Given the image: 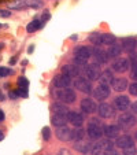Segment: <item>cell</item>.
Returning a JSON list of instances; mask_svg holds the SVG:
<instances>
[{
  "mask_svg": "<svg viewBox=\"0 0 137 155\" xmlns=\"http://www.w3.org/2000/svg\"><path fill=\"white\" fill-rule=\"evenodd\" d=\"M110 93H111V91H110V85H107V84H99V87L95 89V92H93V95H95V98L96 99H99V100H104V99H107L110 96Z\"/></svg>",
  "mask_w": 137,
  "mask_h": 155,
  "instance_id": "obj_7",
  "label": "cell"
},
{
  "mask_svg": "<svg viewBox=\"0 0 137 155\" xmlns=\"http://www.w3.org/2000/svg\"><path fill=\"white\" fill-rule=\"evenodd\" d=\"M86 132L84 129H81V126H75V129L71 131V139L75 140V141H80V140L84 139V136H85Z\"/></svg>",
  "mask_w": 137,
  "mask_h": 155,
  "instance_id": "obj_26",
  "label": "cell"
},
{
  "mask_svg": "<svg viewBox=\"0 0 137 155\" xmlns=\"http://www.w3.org/2000/svg\"><path fill=\"white\" fill-rule=\"evenodd\" d=\"M74 54H75V56L77 58H81V59H85V60H88L92 56V50L90 48H88V47H78V48H75V51H74Z\"/></svg>",
  "mask_w": 137,
  "mask_h": 155,
  "instance_id": "obj_18",
  "label": "cell"
},
{
  "mask_svg": "<svg viewBox=\"0 0 137 155\" xmlns=\"http://www.w3.org/2000/svg\"><path fill=\"white\" fill-rule=\"evenodd\" d=\"M8 96H10V99H12V100H15V99H18V96H19V93L16 91H10V93H8Z\"/></svg>",
  "mask_w": 137,
  "mask_h": 155,
  "instance_id": "obj_42",
  "label": "cell"
},
{
  "mask_svg": "<svg viewBox=\"0 0 137 155\" xmlns=\"http://www.w3.org/2000/svg\"><path fill=\"white\" fill-rule=\"evenodd\" d=\"M12 70L11 69H7V67H0V77H7L10 74H12Z\"/></svg>",
  "mask_w": 137,
  "mask_h": 155,
  "instance_id": "obj_37",
  "label": "cell"
},
{
  "mask_svg": "<svg viewBox=\"0 0 137 155\" xmlns=\"http://www.w3.org/2000/svg\"><path fill=\"white\" fill-rule=\"evenodd\" d=\"M136 139H137V133H136Z\"/></svg>",
  "mask_w": 137,
  "mask_h": 155,
  "instance_id": "obj_55",
  "label": "cell"
},
{
  "mask_svg": "<svg viewBox=\"0 0 137 155\" xmlns=\"http://www.w3.org/2000/svg\"><path fill=\"white\" fill-rule=\"evenodd\" d=\"M58 155H70V152L67 151V150H60Z\"/></svg>",
  "mask_w": 137,
  "mask_h": 155,
  "instance_id": "obj_46",
  "label": "cell"
},
{
  "mask_svg": "<svg viewBox=\"0 0 137 155\" xmlns=\"http://www.w3.org/2000/svg\"><path fill=\"white\" fill-rule=\"evenodd\" d=\"M56 96H58V99H60L63 103L66 104L74 103L75 100V92L73 89H70V88H60L56 92Z\"/></svg>",
  "mask_w": 137,
  "mask_h": 155,
  "instance_id": "obj_3",
  "label": "cell"
},
{
  "mask_svg": "<svg viewBox=\"0 0 137 155\" xmlns=\"http://www.w3.org/2000/svg\"><path fill=\"white\" fill-rule=\"evenodd\" d=\"M98 113H99V116L102 117V118H113V117L115 116V110H114V107L108 103L99 104Z\"/></svg>",
  "mask_w": 137,
  "mask_h": 155,
  "instance_id": "obj_6",
  "label": "cell"
},
{
  "mask_svg": "<svg viewBox=\"0 0 137 155\" xmlns=\"http://www.w3.org/2000/svg\"><path fill=\"white\" fill-rule=\"evenodd\" d=\"M67 121H69V116H63V114H54L51 118L52 125H55V126H58V128L65 126Z\"/></svg>",
  "mask_w": 137,
  "mask_h": 155,
  "instance_id": "obj_19",
  "label": "cell"
},
{
  "mask_svg": "<svg viewBox=\"0 0 137 155\" xmlns=\"http://www.w3.org/2000/svg\"><path fill=\"white\" fill-rule=\"evenodd\" d=\"M137 119L134 118V113H122L118 117V125L123 129H130L136 123Z\"/></svg>",
  "mask_w": 137,
  "mask_h": 155,
  "instance_id": "obj_2",
  "label": "cell"
},
{
  "mask_svg": "<svg viewBox=\"0 0 137 155\" xmlns=\"http://www.w3.org/2000/svg\"><path fill=\"white\" fill-rule=\"evenodd\" d=\"M132 113L137 114V102H134V103L132 104Z\"/></svg>",
  "mask_w": 137,
  "mask_h": 155,
  "instance_id": "obj_44",
  "label": "cell"
},
{
  "mask_svg": "<svg viewBox=\"0 0 137 155\" xmlns=\"http://www.w3.org/2000/svg\"><path fill=\"white\" fill-rule=\"evenodd\" d=\"M0 100H4V96L1 95V93H0Z\"/></svg>",
  "mask_w": 137,
  "mask_h": 155,
  "instance_id": "obj_52",
  "label": "cell"
},
{
  "mask_svg": "<svg viewBox=\"0 0 137 155\" xmlns=\"http://www.w3.org/2000/svg\"><path fill=\"white\" fill-rule=\"evenodd\" d=\"M114 43H115V37L113 34H110V33H102V41H100V44H103V45H111Z\"/></svg>",
  "mask_w": 137,
  "mask_h": 155,
  "instance_id": "obj_27",
  "label": "cell"
},
{
  "mask_svg": "<svg viewBox=\"0 0 137 155\" xmlns=\"http://www.w3.org/2000/svg\"><path fill=\"white\" fill-rule=\"evenodd\" d=\"M52 110L55 111V114H63V116H69V113H70L67 106L63 103H54L52 104Z\"/></svg>",
  "mask_w": 137,
  "mask_h": 155,
  "instance_id": "obj_22",
  "label": "cell"
},
{
  "mask_svg": "<svg viewBox=\"0 0 137 155\" xmlns=\"http://www.w3.org/2000/svg\"><path fill=\"white\" fill-rule=\"evenodd\" d=\"M121 45H122V50H123V51L130 54V52H133L134 50H136L137 41H136V39H133V37H125V39H122Z\"/></svg>",
  "mask_w": 137,
  "mask_h": 155,
  "instance_id": "obj_15",
  "label": "cell"
},
{
  "mask_svg": "<svg viewBox=\"0 0 137 155\" xmlns=\"http://www.w3.org/2000/svg\"><path fill=\"white\" fill-rule=\"evenodd\" d=\"M56 137L62 141H69V140H71V129H69L66 125L59 126L56 129Z\"/></svg>",
  "mask_w": 137,
  "mask_h": 155,
  "instance_id": "obj_17",
  "label": "cell"
},
{
  "mask_svg": "<svg viewBox=\"0 0 137 155\" xmlns=\"http://www.w3.org/2000/svg\"><path fill=\"white\" fill-rule=\"evenodd\" d=\"M41 25H43V22L41 21H39V19H34L33 22H30V24L27 25V32L29 33H33V32H36L37 29H40L41 28Z\"/></svg>",
  "mask_w": 137,
  "mask_h": 155,
  "instance_id": "obj_28",
  "label": "cell"
},
{
  "mask_svg": "<svg viewBox=\"0 0 137 155\" xmlns=\"http://www.w3.org/2000/svg\"><path fill=\"white\" fill-rule=\"evenodd\" d=\"M74 150H77L78 152H81V154H84V155H90L92 154V143L80 140V141H77V143L74 144Z\"/></svg>",
  "mask_w": 137,
  "mask_h": 155,
  "instance_id": "obj_16",
  "label": "cell"
},
{
  "mask_svg": "<svg viewBox=\"0 0 137 155\" xmlns=\"http://www.w3.org/2000/svg\"><path fill=\"white\" fill-rule=\"evenodd\" d=\"M10 8H26V4H25L24 0H15V1H12V3H8Z\"/></svg>",
  "mask_w": 137,
  "mask_h": 155,
  "instance_id": "obj_32",
  "label": "cell"
},
{
  "mask_svg": "<svg viewBox=\"0 0 137 155\" xmlns=\"http://www.w3.org/2000/svg\"><path fill=\"white\" fill-rule=\"evenodd\" d=\"M106 152V155H119L117 151H114V150H110V151H104Z\"/></svg>",
  "mask_w": 137,
  "mask_h": 155,
  "instance_id": "obj_45",
  "label": "cell"
},
{
  "mask_svg": "<svg viewBox=\"0 0 137 155\" xmlns=\"http://www.w3.org/2000/svg\"><path fill=\"white\" fill-rule=\"evenodd\" d=\"M129 93L133 96H137V83H133L132 85H129Z\"/></svg>",
  "mask_w": 137,
  "mask_h": 155,
  "instance_id": "obj_39",
  "label": "cell"
},
{
  "mask_svg": "<svg viewBox=\"0 0 137 155\" xmlns=\"http://www.w3.org/2000/svg\"><path fill=\"white\" fill-rule=\"evenodd\" d=\"M74 63L77 65V66H85L86 60H85V59H81V58H77V56H75V58H74Z\"/></svg>",
  "mask_w": 137,
  "mask_h": 155,
  "instance_id": "obj_40",
  "label": "cell"
},
{
  "mask_svg": "<svg viewBox=\"0 0 137 155\" xmlns=\"http://www.w3.org/2000/svg\"><path fill=\"white\" fill-rule=\"evenodd\" d=\"M121 51H122V45L114 43V44H111V45H110L107 54H108L110 58H118V56L121 55Z\"/></svg>",
  "mask_w": 137,
  "mask_h": 155,
  "instance_id": "obj_23",
  "label": "cell"
},
{
  "mask_svg": "<svg viewBox=\"0 0 137 155\" xmlns=\"http://www.w3.org/2000/svg\"><path fill=\"white\" fill-rule=\"evenodd\" d=\"M4 113H3V110H0V122H1V121H4Z\"/></svg>",
  "mask_w": 137,
  "mask_h": 155,
  "instance_id": "obj_47",
  "label": "cell"
},
{
  "mask_svg": "<svg viewBox=\"0 0 137 155\" xmlns=\"http://www.w3.org/2000/svg\"><path fill=\"white\" fill-rule=\"evenodd\" d=\"M69 121L74 126H81L82 123H84V117H82V114H80L77 111H70L69 113Z\"/></svg>",
  "mask_w": 137,
  "mask_h": 155,
  "instance_id": "obj_20",
  "label": "cell"
},
{
  "mask_svg": "<svg viewBox=\"0 0 137 155\" xmlns=\"http://www.w3.org/2000/svg\"><path fill=\"white\" fill-rule=\"evenodd\" d=\"M99 152H103V147L100 144V141L99 143H92V155H96Z\"/></svg>",
  "mask_w": 137,
  "mask_h": 155,
  "instance_id": "obj_34",
  "label": "cell"
},
{
  "mask_svg": "<svg viewBox=\"0 0 137 155\" xmlns=\"http://www.w3.org/2000/svg\"><path fill=\"white\" fill-rule=\"evenodd\" d=\"M100 83L102 84H107V85H110V84H113L114 81V76H113V73L110 72V70H104V72L100 74Z\"/></svg>",
  "mask_w": 137,
  "mask_h": 155,
  "instance_id": "obj_25",
  "label": "cell"
},
{
  "mask_svg": "<svg viewBox=\"0 0 137 155\" xmlns=\"http://www.w3.org/2000/svg\"><path fill=\"white\" fill-rule=\"evenodd\" d=\"M16 62V58H12V59H10V65H14Z\"/></svg>",
  "mask_w": 137,
  "mask_h": 155,
  "instance_id": "obj_49",
  "label": "cell"
},
{
  "mask_svg": "<svg viewBox=\"0 0 137 155\" xmlns=\"http://www.w3.org/2000/svg\"><path fill=\"white\" fill-rule=\"evenodd\" d=\"M92 54H93V56H95V60H96V63H99V65H104V63H107L108 62V54H107L106 51H103L102 48H99L98 45L92 50Z\"/></svg>",
  "mask_w": 137,
  "mask_h": 155,
  "instance_id": "obj_8",
  "label": "cell"
},
{
  "mask_svg": "<svg viewBox=\"0 0 137 155\" xmlns=\"http://www.w3.org/2000/svg\"><path fill=\"white\" fill-rule=\"evenodd\" d=\"M133 137L129 135H122V136H118L117 137V141H115V146L119 148H128L130 146H133Z\"/></svg>",
  "mask_w": 137,
  "mask_h": 155,
  "instance_id": "obj_11",
  "label": "cell"
},
{
  "mask_svg": "<svg viewBox=\"0 0 137 155\" xmlns=\"http://www.w3.org/2000/svg\"><path fill=\"white\" fill-rule=\"evenodd\" d=\"M1 47H3V45H1V44H0V50H1Z\"/></svg>",
  "mask_w": 137,
  "mask_h": 155,
  "instance_id": "obj_54",
  "label": "cell"
},
{
  "mask_svg": "<svg viewBox=\"0 0 137 155\" xmlns=\"http://www.w3.org/2000/svg\"><path fill=\"white\" fill-rule=\"evenodd\" d=\"M100 144H102V147H103V151H110V150H113L114 148V143L111 141V139L102 140Z\"/></svg>",
  "mask_w": 137,
  "mask_h": 155,
  "instance_id": "obj_30",
  "label": "cell"
},
{
  "mask_svg": "<svg viewBox=\"0 0 137 155\" xmlns=\"http://www.w3.org/2000/svg\"><path fill=\"white\" fill-rule=\"evenodd\" d=\"M89 41L95 45H99L100 41H102V33H92L89 36Z\"/></svg>",
  "mask_w": 137,
  "mask_h": 155,
  "instance_id": "obj_31",
  "label": "cell"
},
{
  "mask_svg": "<svg viewBox=\"0 0 137 155\" xmlns=\"http://www.w3.org/2000/svg\"><path fill=\"white\" fill-rule=\"evenodd\" d=\"M103 125L102 122L99 121V118H92L88 123V129H86V133L89 136L90 139L93 140H98L100 139L103 135H104V132H103Z\"/></svg>",
  "mask_w": 137,
  "mask_h": 155,
  "instance_id": "obj_1",
  "label": "cell"
},
{
  "mask_svg": "<svg viewBox=\"0 0 137 155\" xmlns=\"http://www.w3.org/2000/svg\"><path fill=\"white\" fill-rule=\"evenodd\" d=\"M62 73L69 77H77L78 76V69L73 66V65H66V66L62 67Z\"/></svg>",
  "mask_w": 137,
  "mask_h": 155,
  "instance_id": "obj_24",
  "label": "cell"
},
{
  "mask_svg": "<svg viewBox=\"0 0 137 155\" xmlns=\"http://www.w3.org/2000/svg\"><path fill=\"white\" fill-rule=\"evenodd\" d=\"M100 74H102L100 67H99L96 63H92V65L85 66V76L88 77L89 81H95V80L100 78Z\"/></svg>",
  "mask_w": 137,
  "mask_h": 155,
  "instance_id": "obj_5",
  "label": "cell"
},
{
  "mask_svg": "<svg viewBox=\"0 0 137 155\" xmlns=\"http://www.w3.org/2000/svg\"><path fill=\"white\" fill-rule=\"evenodd\" d=\"M130 77L133 80H137V56L132 58V72H130Z\"/></svg>",
  "mask_w": 137,
  "mask_h": 155,
  "instance_id": "obj_29",
  "label": "cell"
},
{
  "mask_svg": "<svg viewBox=\"0 0 137 155\" xmlns=\"http://www.w3.org/2000/svg\"><path fill=\"white\" fill-rule=\"evenodd\" d=\"M43 137H44V140H49V139H51V131H49V128H48V126L43 128Z\"/></svg>",
  "mask_w": 137,
  "mask_h": 155,
  "instance_id": "obj_38",
  "label": "cell"
},
{
  "mask_svg": "<svg viewBox=\"0 0 137 155\" xmlns=\"http://www.w3.org/2000/svg\"><path fill=\"white\" fill-rule=\"evenodd\" d=\"M16 92L19 93V96H25V98L27 96V88H22V87H19V89H18Z\"/></svg>",
  "mask_w": 137,
  "mask_h": 155,
  "instance_id": "obj_41",
  "label": "cell"
},
{
  "mask_svg": "<svg viewBox=\"0 0 137 155\" xmlns=\"http://www.w3.org/2000/svg\"><path fill=\"white\" fill-rule=\"evenodd\" d=\"M129 67H130L129 60L125 59V58H119L113 63V70L117 73H125L129 70Z\"/></svg>",
  "mask_w": 137,
  "mask_h": 155,
  "instance_id": "obj_9",
  "label": "cell"
},
{
  "mask_svg": "<svg viewBox=\"0 0 137 155\" xmlns=\"http://www.w3.org/2000/svg\"><path fill=\"white\" fill-rule=\"evenodd\" d=\"M114 106L117 110H121V111H125L130 107V100L128 96H117L114 99Z\"/></svg>",
  "mask_w": 137,
  "mask_h": 155,
  "instance_id": "obj_10",
  "label": "cell"
},
{
  "mask_svg": "<svg viewBox=\"0 0 137 155\" xmlns=\"http://www.w3.org/2000/svg\"><path fill=\"white\" fill-rule=\"evenodd\" d=\"M96 155H106V152H99V154H96Z\"/></svg>",
  "mask_w": 137,
  "mask_h": 155,
  "instance_id": "obj_53",
  "label": "cell"
},
{
  "mask_svg": "<svg viewBox=\"0 0 137 155\" xmlns=\"http://www.w3.org/2000/svg\"><path fill=\"white\" fill-rule=\"evenodd\" d=\"M47 19H49V14H48V12H45V15L43 14V21H47Z\"/></svg>",
  "mask_w": 137,
  "mask_h": 155,
  "instance_id": "obj_48",
  "label": "cell"
},
{
  "mask_svg": "<svg viewBox=\"0 0 137 155\" xmlns=\"http://www.w3.org/2000/svg\"><path fill=\"white\" fill-rule=\"evenodd\" d=\"M81 108L86 113V114H92V113L98 111V106H96V103H95L92 99H89V98H85V99L81 100Z\"/></svg>",
  "mask_w": 137,
  "mask_h": 155,
  "instance_id": "obj_13",
  "label": "cell"
},
{
  "mask_svg": "<svg viewBox=\"0 0 137 155\" xmlns=\"http://www.w3.org/2000/svg\"><path fill=\"white\" fill-rule=\"evenodd\" d=\"M18 85L22 88H29V80L26 77H19L18 78Z\"/></svg>",
  "mask_w": 137,
  "mask_h": 155,
  "instance_id": "obj_36",
  "label": "cell"
},
{
  "mask_svg": "<svg viewBox=\"0 0 137 155\" xmlns=\"http://www.w3.org/2000/svg\"><path fill=\"white\" fill-rule=\"evenodd\" d=\"M25 4H26V7H34V8H39L43 6V3L40 1V0H24Z\"/></svg>",
  "mask_w": 137,
  "mask_h": 155,
  "instance_id": "obj_33",
  "label": "cell"
},
{
  "mask_svg": "<svg viewBox=\"0 0 137 155\" xmlns=\"http://www.w3.org/2000/svg\"><path fill=\"white\" fill-rule=\"evenodd\" d=\"M33 50H34V47H33V45H30V47H29V50H27V51H29V52H32V51H33Z\"/></svg>",
  "mask_w": 137,
  "mask_h": 155,
  "instance_id": "obj_50",
  "label": "cell"
},
{
  "mask_svg": "<svg viewBox=\"0 0 137 155\" xmlns=\"http://www.w3.org/2000/svg\"><path fill=\"white\" fill-rule=\"evenodd\" d=\"M103 132H104V136H106L107 139H115L119 136V125H106V126L103 128Z\"/></svg>",
  "mask_w": 137,
  "mask_h": 155,
  "instance_id": "obj_14",
  "label": "cell"
},
{
  "mask_svg": "<svg viewBox=\"0 0 137 155\" xmlns=\"http://www.w3.org/2000/svg\"><path fill=\"white\" fill-rule=\"evenodd\" d=\"M70 83H71V77H69V76H66V74H59V76H56L55 77V80H54V85L56 88H67L69 85H70Z\"/></svg>",
  "mask_w": 137,
  "mask_h": 155,
  "instance_id": "obj_12",
  "label": "cell"
},
{
  "mask_svg": "<svg viewBox=\"0 0 137 155\" xmlns=\"http://www.w3.org/2000/svg\"><path fill=\"white\" fill-rule=\"evenodd\" d=\"M3 139H4V135L1 133V132H0V140H3Z\"/></svg>",
  "mask_w": 137,
  "mask_h": 155,
  "instance_id": "obj_51",
  "label": "cell"
},
{
  "mask_svg": "<svg viewBox=\"0 0 137 155\" xmlns=\"http://www.w3.org/2000/svg\"><path fill=\"white\" fill-rule=\"evenodd\" d=\"M113 88L115 89V91H118V92H122V91H125L126 88H129L128 87V81H126L125 78H114V81H113Z\"/></svg>",
  "mask_w": 137,
  "mask_h": 155,
  "instance_id": "obj_21",
  "label": "cell"
},
{
  "mask_svg": "<svg viewBox=\"0 0 137 155\" xmlns=\"http://www.w3.org/2000/svg\"><path fill=\"white\" fill-rule=\"evenodd\" d=\"M10 15H11V11H7V10H0V17H3V18H8Z\"/></svg>",
  "mask_w": 137,
  "mask_h": 155,
  "instance_id": "obj_43",
  "label": "cell"
},
{
  "mask_svg": "<svg viewBox=\"0 0 137 155\" xmlns=\"http://www.w3.org/2000/svg\"><path fill=\"white\" fill-rule=\"evenodd\" d=\"M74 87L77 88V91L82 92V93H92V85H90V81L88 78H84V77H80L74 81Z\"/></svg>",
  "mask_w": 137,
  "mask_h": 155,
  "instance_id": "obj_4",
  "label": "cell"
},
{
  "mask_svg": "<svg viewBox=\"0 0 137 155\" xmlns=\"http://www.w3.org/2000/svg\"><path fill=\"white\" fill-rule=\"evenodd\" d=\"M123 155H137V150L134 146H130L128 148H123Z\"/></svg>",
  "mask_w": 137,
  "mask_h": 155,
  "instance_id": "obj_35",
  "label": "cell"
}]
</instances>
